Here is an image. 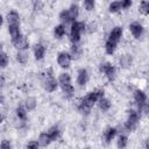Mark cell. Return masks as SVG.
Here are the masks:
<instances>
[{
	"label": "cell",
	"mask_w": 149,
	"mask_h": 149,
	"mask_svg": "<svg viewBox=\"0 0 149 149\" xmlns=\"http://www.w3.org/2000/svg\"><path fill=\"white\" fill-rule=\"evenodd\" d=\"M119 9H121V3H120V1H113V2L109 3L108 10H109L111 13H115V12H118Z\"/></svg>",
	"instance_id": "29"
},
{
	"label": "cell",
	"mask_w": 149,
	"mask_h": 149,
	"mask_svg": "<svg viewBox=\"0 0 149 149\" xmlns=\"http://www.w3.org/2000/svg\"><path fill=\"white\" fill-rule=\"evenodd\" d=\"M98 104H99V108H100L102 112H107V111L111 108V101H109V99H107V98H101V99L98 101Z\"/></svg>",
	"instance_id": "21"
},
{
	"label": "cell",
	"mask_w": 149,
	"mask_h": 149,
	"mask_svg": "<svg viewBox=\"0 0 149 149\" xmlns=\"http://www.w3.org/2000/svg\"><path fill=\"white\" fill-rule=\"evenodd\" d=\"M45 55V47L42 43H37L34 47V56L36 61H41Z\"/></svg>",
	"instance_id": "13"
},
{
	"label": "cell",
	"mask_w": 149,
	"mask_h": 149,
	"mask_svg": "<svg viewBox=\"0 0 149 149\" xmlns=\"http://www.w3.org/2000/svg\"><path fill=\"white\" fill-rule=\"evenodd\" d=\"M16 59L21 64H26L28 61V52L27 51H19L16 55Z\"/></svg>",
	"instance_id": "27"
},
{
	"label": "cell",
	"mask_w": 149,
	"mask_h": 149,
	"mask_svg": "<svg viewBox=\"0 0 149 149\" xmlns=\"http://www.w3.org/2000/svg\"><path fill=\"white\" fill-rule=\"evenodd\" d=\"M104 90L101 88H97L90 93H87L84 98H81L78 102V109L80 113L83 114H88L91 108L93 107V105L95 102H98L101 98H104Z\"/></svg>",
	"instance_id": "1"
},
{
	"label": "cell",
	"mask_w": 149,
	"mask_h": 149,
	"mask_svg": "<svg viewBox=\"0 0 149 149\" xmlns=\"http://www.w3.org/2000/svg\"><path fill=\"white\" fill-rule=\"evenodd\" d=\"M40 6H42L41 2H34V7H35V9H36L37 7H40Z\"/></svg>",
	"instance_id": "37"
},
{
	"label": "cell",
	"mask_w": 149,
	"mask_h": 149,
	"mask_svg": "<svg viewBox=\"0 0 149 149\" xmlns=\"http://www.w3.org/2000/svg\"><path fill=\"white\" fill-rule=\"evenodd\" d=\"M134 99L135 102L137 104L139 107V112H143V113H148V102H147V94L144 93V91L142 90H135L134 92Z\"/></svg>",
	"instance_id": "5"
},
{
	"label": "cell",
	"mask_w": 149,
	"mask_h": 149,
	"mask_svg": "<svg viewBox=\"0 0 149 149\" xmlns=\"http://www.w3.org/2000/svg\"><path fill=\"white\" fill-rule=\"evenodd\" d=\"M8 31L10 34V36H12V42L15 41L16 38H19L22 35L21 31H20V24H10V26H8Z\"/></svg>",
	"instance_id": "15"
},
{
	"label": "cell",
	"mask_w": 149,
	"mask_h": 149,
	"mask_svg": "<svg viewBox=\"0 0 149 149\" xmlns=\"http://www.w3.org/2000/svg\"><path fill=\"white\" fill-rule=\"evenodd\" d=\"M116 44H118V43H115V42H113V41H111V40H107L106 43H105V50H106V52H107L108 55L114 54V51L116 50Z\"/></svg>",
	"instance_id": "20"
},
{
	"label": "cell",
	"mask_w": 149,
	"mask_h": 149,
	"mask_svg": "<svg viewBox=\"0 0 149 149\" xmlns=\"http://www.w3.org/2000/svg\"><path fill=\"white\" fill-rule=\"evenodd\" d=\"M27 149H40V144L37 141H30L27 144Z\"/></svg>",
	"instance_id": "34"
},
{
	"label": "cell",
	"mask_w": 149,
	"mask_h": 149,
	"mask_svg": "<svg viewBox=\"0 0 149 149\" xmlns=\"http://www.w3.org/2000/svg\"><path fill=\"white\" fill-rule=\"evenodd\" d=\"M116 128L115 127H108L106 130H105V133H104V139H105V142L106 143H109L114 137H115V135H116Z\"/></svg>",
	"instance_id": "17"
},
{
	"label": "cell",
	"mask_w": 149,
	"mask_h": 149,
	"mask_svg": "<svg viewBox=\"0 0 149 149\" xmlns=\"http://www.w3.org/2000/svg\"><path fill=\"white\" fill-rule=\"evenodd\" d=\"M42 85L44 87L45 91L48 92H54L56 91L57 86H58V81L56 80V78L52 74V70L49 69L45 73H42Z\"/></svg>",
	"instance_id": "3"
},
{
	"label": "cell",
	"mask_w": 149,
	"mask_h": 149,
	"mask_svg": "<svg viewBox=\"0 0 149 149\" xmlns=\"http://www.w3.org/2000/svg\"><path fill=\"white\" fill-rule=\"evenodd\" d=\"M2 121H3V115H2L1 113H0V123H1Z\"/></svg>",
	"instance_id": "39"
},
{
	"label": "cell",
	"mask_w": 149,
	"mask_h": 149,
	"mask_svg": "<svg viewBox=\"0 0 149 149\" xmlns=\"http://www.w3.org/2000/svg\"><path fill=\"white\" fill-rule=\"evenodd\" d=\"M2 102H3V97L0 94V104H2Z\"/></svg>",
	"instance_id": "40"
},
{
	"label": "cell",
	"mask_w": 149,
	"mask_h": 149,
	"mask_svg": "<svg viewBox=\"0 0 149 149\" xmlns=\"http://www.w3.org/2000/svg\"><path fill=\"white\" fill-rule=\"evenodd\" d=\"M139 120H140V114L139 112H136L135 109H129L128 111V116H127V120L125 122V128L128 130V132H132L136 128L137 123H139Z\"/></svg>",
	"instance_id": "6"
},
{
	"label": "cell",
	"mask_w": 149,
	"mask_h": 149,
	"mask_svg": "<svg viewBox=\"0 0 149 149\" xmlns=\"http://www.w3.org/2000/svg\"><path fill=\"white\" fill-rule=\"evenodd\" d=\"M140 12L144 15L148 14V12H149V2L148 1H142L140 3Z\"/></svg>",
	"instance_id": "31"
},
{
	"label": "cell",
	"mask_w": 149,
	"mask_h": 149,
	"mask_svg": "<svg viewBox=\"0 0 149 149\" xmlns=\"http://www.w3.org/2000/svg\"><path fill=\"white\" fill-rule=\"evenodd\" d=\"M86 29V24L80 21H74L71 24V30H70V41L73 44H77L80 41L81 33Z\"/></svg>",
	"instance_id": "4"
},
{
	"label": "cell",
	"mask_w": 149,
	"mask_h": 149,
	"mask_svg": "<svg viewBox=\"0 0 149 149\" xmlns=\"http://www.w3.org/2000/svg\"><path fill=\"white\" fill-rule=\"evenodd\" d=\"M7 21H8V26H10V24H20V15L17 14V12L10 10L7 14Z\"/></svg>",
	"instance_id": "16"
},
{
	"label": "cell",
	"mask_w": 149,
	"mask_h": 149,
	"mask_svg": "<svg viewBox=\"0 0 149 149\" xmlns=\"http://www.w3.org/2000/svg\"><path fill=\"white\" fill-rule=\"evenodd\" d=\"M99 70L108 78V80H114L115 78V74H116V69L114 65H112L111 63L108 62H105V63H101L99 65Z\"/></svg>",
	"instance_id": "7"
},
{
	"label": "cell",
	"mask_w": 149,
	"mask_h": 149,
	"mask_svg": "<svg viewBox=\"0 0 149 149\" xmlns=\"http://www.w3.org/2000/svg\"><path fill=\"white\" fill-rule=\"evenodd\" d=\"M2 22H3V17H2V15H0V27L2 26Z\"/></svg>",
	"instance_id": "38"
},
{
	"label": "cell",
	"mask_w": 149,
	"mask_h": 149,
	"mask_svg": "<svg viewBox=\"0 0 149 149\" xmlns=\"http://www.w3.org/2000/svg\"><path fill=\"white\" fill-rule=\"evenodd\" d=\"M120 3H121V8H128V7H130L132 6V1L130 0H125V1H120Z\"/></svg>",
	"instance_id": "36"
},
{
	"label": "cell",
	"mask_w": 149,
	"mask_h": 149,
	"mask_svg": "<svg viewBox=\"0 0 149 149\" xmlns=\"http://www.w3.org/2000/svg\"><path fill=\"white\" fill-rule=\"evenodd\" d=\"M13 44L15 45L16 49H19V51H26L28 49V47H29V41L27 40L26 36L21 35L19 38L13 41Z\"/></svg>",
	"instance_id": "10"
},
{
	"label": "cell",
	"mask_w": 149,
	"mask_h": 149,
	"mask_svg": "<svg viewBox=\"0 0 149 149\" xmlns=\"http://www.w3.org/2000/svg\"><path fill=\"white\" fill-rule=\"evenodd\" d=\"M95 6V2L93 0H85L84 1V7L87 9V10H92Z\"/></svg>",
	"instance_id": "33"
},
{
	"label": "cell",
	"mask_w": 149,
	"mask_h": 149,
	"mask_svg": "<svg viewBox=\"0 0 149 149\" xmlns=\"http://www.w3.org/2000/svg\"><path fill=\"white\" fill-rule=\"evenodd\" d=\"M68 13H69V16H70V20H71V23L76 21V19L78 17L79 15V6L77 3H72L69 9H68Z\"/></svg>",
	"instance_id": "14"
},
{
	"label": "cell",
	"mask_w": 149,
	"mask_h": 149,
	"mask_svg": "<svg viewBox=\"0 0 149 149\" xmlns=\"http://www.w3.org/2000/svg\"><path fill=\"white\" fill-rule=\"evenodd\" d=\"M88 81V72L86 69H79L77 74V83L79 86H85Z\"/></svg>",
	"instance_id": "12"
},
{
	"label": "cell",
	"mask_w": 149,
	"mask_h": 149,
	"mask_svg": "<svg viewBox=\"0 0 149 149\" xmlns=\"http://www.w3.org/2000/svg\"><path fill=\"white\" fill-rule=\"evenodd\" d=\"M122 33H123L122 27L116 26V27H114V28L112 29V31L109 33L108 38H107V40H111V41H113V42L118 43V42L121 40V37H122Z\"/></svg>",
	"instance_id": "11"
},
{
	"label": "cell",
	"mask_w": 149,
	"mask_h": 149,
	"mask_svg": "<svg viewBox=\"0 0 149 149\" xmlns=\"http://www.w3.org/2000/svg\"><path fill=\"white\" fill-rule=\"evenodd\" d=\"M0 149H12V144L8 140H3L0 144Z\"/></svg>",
	"instance_id": "35"
},
{
	"label": "cell",
	"mask_w": 149,
	"mask_h": 149,
	"mask_svg": "<svg viewBox=\"0 0 149 149\" xmlns=\"http://www.w3.org/2000/svg\"><path fill=\"white\" fill-rule=\"evenodd\" d=\"M51 139V141H56L59 137V128L57 126H52L48 132H47Z\"/></svg>",
	"instance_id": "24"
},
{
	"label": "cell",
	"mask_w": 149,
	"mask_h": 149,
	"mask_svg": "<svg viewBox=\"0 0 149 149\" xmlns=\"http://www.w3.org/2000/svg\"><path fill=\"white\" fill-rule=\"evenodd\" d=\"M57 81H58V85L62 87L63 93H64L66 97H71V95L73 94L74 88H73V86H72V84H71V77H70L69 73H66V72L61 73Z\"/></svg>",
	"instance_id": "2"
},
{
	"label": "cell",
	"mask_w": 149,
	"mask_h": 149,
	"mask_svg": "<svg viewBox=\"0 0 149 149\" xmlns=\"http://www.w3.org/2000/svg\"><path fill=\"white\" fill-rule=\"evenodd\" d=\"M59 19H61V21H63V22H65V23L71 22L70 16H69V13H68V9H64V10H62V12L59 13Z\"/></svg>",
	"instance_id": "30"
},
{
	"label": "cell",
	"mask_w": 149,
	"mask_h": 149,
	"mask_svg": "<svg viewBox=\"0 0 149 149\" xmlns=\"http://www.w3.org/2000/svg\"><path fill=\"white\" fill-rule=\"evenodd\" d=\"M26 106L28 109H34L35 106H36V100L34 98H28L27 101H26Z\"/></svg>",
	"instance_id": "32"
},
{
	"label": "cell",
	"mask_w": 149,
	"mask_h": 149,
	"mask_svg": "<svg viewBox=\"0 0 149 149\" xmlns=\"http://www.w3.org/2000/svg\"><path fill=\"white\" fill-rule=\"evenodd\" d=\"M37 142H38L40 146H42V147H47V146H49L52 141H51L49 134L45 132V133H41V134H40V136H38V141H37Z\"/></svg>",
	"instance_id": "19"
},
{
	"label": "cell",
	"mask_w": 149,
	"mask_h": 149,
	"mask_svg": "<svg viewBox=\"0 0 149 149\" xmlns=\"http://www.w3.org/2000/svg\"><path fill=\"white\" fill-rule=\"evenodd\" d=\"M127 144H128V137H127L125 134L119 135V137H118V142H116L118 148H119V149H125V148L127 147Z\"/></svg>",
	"instance_id": "23"
},
{
	"label": "cell",
	"mask_w": 149,
	"mask_h": 149,
	"mask_svg": "<svg viewBox=\"0 0 149 149\" xmlns=\"http://www.w3.org/2000/svg\"><path fill=\"white\" fill-rule=\"evenodd\" d=\"M65 26L64 24H57L55 28H54V34L57 38H62L64 35H65Z\"/></svg>",
	"instance_id": "22"
},
{
	"label": "cell",
	"mask_w": 149,
	"mask_h": 149,
	"mask_svg": "<svg viewBox=\"0 0 149 149\" xmlns=\"http://www.w3.org/2000/svg\"><path fill=\"white\" fill-rule=\"evenodd\" d=\"M129 30H130V33L133 34V36L135 37V38H140V37H142V35H143V33H144V28H143V26L140 23V22H132L130 24H129Z\"/></svg>",
	"instance_id": "9"
},
{
	"label": "cell",
	"mask_w": 149,
	"mask_h": 149,
	"mask_svg": "<svg viewBox=\"0 0 149 149\" xmlns=\"http://www.w3.org/2000/svg\"><path fill=\"white\" fill-rule=\"evenodd\" d=\"M80 54H81L80 47L77 45V44H72V47H71V52H70L71 58H78V57L80 56Z\"/></svg>",
	"instance_id": "26"
},
{
	"label": "cell",
	"mask_w": 149,
	"mask_h": 149,
	"mask_svg": "<svg viewBox=\"0 0 149 149\" xmlns=\"http://www.w3.org/2000/svg\"><path fill=\"white\" fill-rule=\"evenodd\" d=\"M71 59H72V58H71L70 54L66 52V51H61V52H58V55H57V63H58V65H59L61 68H63V69H68V68L70 66Z\"/></svg>",
	"instance_id": "8"
},
{
	"label": "cell",
	"mask_w": 149,
	"mask_h": 149,
	"mask_svg": "<svg viewBox=\"0 0 149 149\" xmlns=\"http://www.w3.org/2000/svg\"><path fill=\"white\" fill-rule=\"evenodd\" d=\"M8 56L6 52L0 51V68H6L8 65Z\"/></svg>",
	"instance_id": "28"
},
{
	"label": "cell",
	"mask_w": 149,
	"mask_h": 149,
	"mask_svg": "<svg viewBox=\"0 0 149 149\" xmlns=\"http://www.w3.org/2000/svg\"><path fill=\"white\" fill-rule=\"evenodd\" d=\"M16 116L20 119V120H22V121H26L27 120V109L23 107V106H19V107H16Z\"/></svg>",
	"instance_id": "25"
},
{
	"label": "cell",
	"mask_w": 149,
	"mask_h": 149,
	"mask_svg": "<svg viewBox=\"0 0 149 149\" xmlns=\"http://www.w3.org/2000/svg\"><path fill=\"white\" fill-rule=\"evenodd\" d=\"M119 63H120V66L122 68H129L133 63V57L128 54H125L119 58Z\"/></svg>",
	"instance_id": "18"
},
{
	"label": "cell",
	"mask_w": 149,
	"mask_h": 149,
	"mask_svg": "<svg viewBox=\"0 0 149 149\" xmlns=\"http://www.w3.org/2000/svg\"><path fill=\"white\" fill-rule=\"evenodd\" d=\"M85 149H88V148H85Z\"/></svg>",
	"instance_id": "41"
}]
</instances>
